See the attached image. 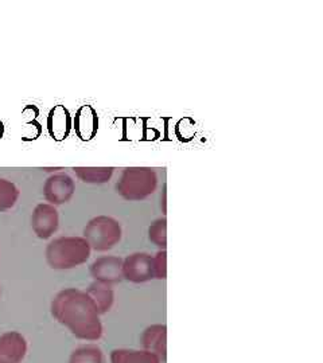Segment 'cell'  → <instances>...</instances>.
<instances>
[{
    "instance_id": "cell-1",
    "label": "cell",
    "mask_w": 323,
    "mask_h": 363,
    "mask_svg": "<svg viewBox=\"0 0 323 363\" xmlns=\"http://www.w3.org/2000/svg\"><path fill=\"white\" fill-rule=\"evenodd\" d=\"M50 310L53 318L78 339L94 342L103 337L100 313L85 291L77 288L60 291L53 298Z\"/></svg>"
},
{
    "instance_id": "cell-2",
    "label": "cell",
    "mask_w": 323,
    "mask_h": 363,
    "mask_svg": "<svg viewBox=\"0 0 323 363\" xmlns=\"http://www.w3.org/2000/svg\"><path fill=\"white\" fill-rule=\"evenodd\" d=\"M91 253V247L84 237H60L48 245L45 256L52 269L66 271L85 264Z\"/></svg>"
},
{
    "instance_id": "cell-3",
    "label": "cell",
    "mask_w": 323,
    "mask_h": 363,
    "mask_svg": "<svg viewBox=\"0 0 323 363\" xmlns=\"http://www.w3.org/2000/svg\"><path fill=\"white\" fill-rule=\"evenodd\" d=\"M158 175L150 167H127L116 183V193L126 201H143L155 193Z\"/></svg>"
},
{
    "instance_id": "cell-4",
    "label": "cell",
    "mask_w": 323,
    "mask_h": 363,
    "mask_svg": "<svg viewBox=\"0 0 323 363\" xmlns=\"http://www.w3.org/2000/svg\"><path fill=\"white\" fill-rule=\"evenodd\" d=\"M121 234L120 222L108 216L92 218L84 229V238L96 252H108L116 247L121 240Z\"/></svg>"
},
{
    "instance_id": "cell-5",
    "label": "cell",
    "mask_w": 323,
    "mask_h": 363,
    "mask_svg": "<svg viewBox=\"0 0 323 363\" xmlns=\"http://www.w3.org/2000/svg\"><path fill=\"white\" fill-rule=\"evenodd\" d=\"M75 191L76 183L70 175L64 172L53 174L43 186V196L53 206L67 203L73 198Z\"/></svg>"
},
{
    "instance_id": "cell-6",
    "label": "cell",
    "mask_w": 323,
    "mask_h": 363,
    "mask_svg": "<svg viewBox=\"0 0 323 363\" xmlns=\"http://www.w3.org/2000/svg\"><path fill=\"white\" fill-rule=\"evenodd\" d=\"M123 279L135 284H142L155 279L153 257L148 253L141 252L129 255L123 259Z\"/></svg>"
},
{
    "instance_id": "cell-7",
    "label": "cell",
    "mask_w": 323,
    "mask_h": 363,
    "mask_svg": "<svg viewBox=\"0 0 323 363\" xmlns=\"http://www.w3.org/2000/svg\"><path fill=\"white\" fill-rule=\"evenodd\" d=\"M89 272L94 281L106 286H115L123 279V259L116 256H103L92 262Z\"/></svg>"
},
{
    "instance_id": "cell-8",
    "label": "cell",
    "mask_w": 323,
    "mask_h": 363,
    "mask_svg": "<svg viewBox=\"0 0 323 363\" xmlns=\"http://www.w3.org/2000/svg\"><path fill=\"white\" fill-rule=\"evenodd\" d=\"M60 216L55 206L50 203H39L31 216V228L40 240H49L58 230Z\"/></svg>"
},
{
    "instance_id": "cell-9",
    "label": "cell",
    "mask_w": 323,
    "mask_h": 363,
    "mask_svg": "<svg viewBox=\"0 0 323 363\" xmlns=\"http://www.w3.org/2000/svg\"><path fill=\"white\" fill-rule=\"evenodd\" d=\"M100 128V118L97 111L92 105H81L73 117V130L81 142H91Z\"/></svg>"
},
{
    "instance_id": "cell-10",
    "label": "cell",
    "mask_w": 323,
    "mask_h": 363,
    "mask_svg": "<svg viewBox=\"0 0 323 363\" xmlns=\"http://www.w3.org/2000/svg\"><path fill=\"white\" fill-rule=\"evenodd\" d=\"M48 132L54 142H64L73 130V117L62 104L54 105L46 120Z\"/></svg>"
},
{
    "instance_id": "cell-11",
    "label": "cell",
    "mask_w": 323,
    "mask_h": 363,
    "mask_svg": "<svg viewBox=\"0 0 323 363\" xmlns=\"http://www.w3.org/2000/svg\"><path fill=\"white\" fill-rule=\"evenodd\" d=\"M26 337L16 331L0 335V363H22L26 358Z\"/></svg>"
},
{
    "instance_id": "cell-12",
    "label": "cell",
    "mask_w": 323,
    "mask_h": 363,
    "mask_svg": "<svg viewBox=\"0 0 323 363\" xmlns=\"http://www.w3.org/2000/svg\"><path fill=\"white\" fill-rule=\"evenodd\" d=\"M143 350L150 351L160 358L162 362L168 357V327L165 325H153L143 331Z\"/></svg>"
},
{
    "instance_id": "cell-13",
    "label": "cell",
    "mask_w": 323,
    "mask_h": 363,
    "mask_svg": "<svg viewBox=\"0 0 323 363\" xmlns=\"http://www.w3.org/2000/svg\"><path fill=\"white\" fill-rule=\"evenodd\" d=\"M85 292L91 298L92 303L94 304L100 316L112 310L115 303V292L112 286L99 283V281H93L91 286L87 288Z\"/></svg>"
},
{
    "instance_id": "cell-14",
    "label": "cell",
    "mask_w": 323,
    "mask_h": 363,
    "mask_svg": "<svg viewBox=\"0 0 323 363\" xmlns=\"http://www.w3.org/2000/svg\"><path fill=\"white\" fill-rule=\"evenodd\" d=\"M111 363H162V361L150 351L116 349L111 352Z\"/></svg>"
},
{
    "instance_id": "cell-15",
    "label": "cell",
    "mask_w": 323,
    "mask_h": 363,
    "mask_svg": "<svg viewBox=\"0 0 323 363\" xmlns=\"http://www.w3.org/2000/svg\"><path fill=\"white\" fill-rule=\"evenodd\" d=\"M78 179L88 184H104L111 181L114 167H73Z\"/></svg>"
},
{
    "instance_id": "cell-16",
    "label": "cell",
    "mask_w": 323,
    "mask_h": 363,
    "mask_svg": "<svg viewBox=\"0 0 323 363\" xmlns=\"http://www.w3.org/2000/svg\"><path fill=\"white\" fill-rule=\"evenodd\" d=\"M69 363H105L103 351L97 346H81L72 352Z\"/></svg>"
},
{
    "instance_id": "cell-17",
    "label": "cell",
    "mask_w": 323,
    "mask_h": 363,
    "mask_svg": "<svg viewBox=\"0 0 323 363\" xmlns=\"http://www.w3.org/2000/svg\"><path fill=\"white\" fill-rule=\"evenodd\" d=\"M19 195L21 191L15 183L0 178V213L13 208L19 199Z\"/></svg>"
},
{
    "instance_id": "cell-18",
    "label": "cell",
    "mask_w": 323,
    "mask_h": 363,
    "mask_svg": "<svg viewBox=\"0 0 323 363\" xmlns=\"http://www.w3.org/2000/svg\"><path fill=\"white\" fill-rule=\"evenodd\" d=\"M148 238L153 244L160 250H166L168 247V220L159 218L148 228Z\"/></svg>"
},
{
    "instance_id": "cell-19",
    "label": "cell",
    "mask_w": 323,
    "mask_h": 363,
    "mask_svg": "<svg viewBox=\"0 0 323 363\" xmlns=\"http://www.w3.org/2000/svg\"><path fill=\"white\" fill-rule=\"evenodd\" d=\"M175 136L180 142L189 143L195 136V121L192 117H183L175 125Z\"/></svg>"
},
{
    "instance_id": "cell-20",
    "label": "cell",
    "mask_w": 323,
    "mask_h": 363,
    "mask_svg": "<svg viewBox=\"0 0 323 363\" xmlns=\"http://www.w3.org/2000/svg\"><path fill=\"white\" fill-rule=\"evenodd\" d=\"M153 268H154V277L158 280H165L168 276V252L159 250L153 257Z\"/></svg>"
},
{
    "instance_id": "cell-21",
    "label": "cell",
    "mask_w": 323,
    "mask_h": 363,
    "mask_svg": "<svg viewBox=\"0 0 323 363\" xmlns=\"http://www.w3.org/2000/svg\"><path fill=\"white\" fill-rule=\"evenodd\" d=\"M42 133V127L39 124L38 121L35 118H31L30 121H27L25 124V128H23V136H22V140L25 142H33V140H37L39 136Z\"/></svg>"
},
{
    "instance_id": "cell-22",
    "label": "cell",
    "mask_w": 323,
    "mask_h": 363,
    "mask_svg": "<svg viewBox=\"0 0 323 363\" xmlns=\"http://www.w3.org/2000/svg\"><path fill=\"white\" fill-rule=\"evenodd\" d=\"M4 130H6V128H4V124H3V121L0 120V140H1L3 136H4Z\"/></svg>"
},
{
    "instance_id": "cell-23",
    "label": "cell",
    "mask_w": 323,
    "mask_h": 363,
    "mask_svg": "<svg viewBox=\"0 0 323 363\" xmlns=\"http://www.w3.org/2000/svg\"><path fill=\"white\" fill-rule=\"evenodd\" d=\"M163 211L166 213V186H165V193H163Z\"/></svg>"
},
{
    "instance_id": "cell-24",
    "label": "cell",
    "mask_w": 323,
    "mask_h": 363,
    "mask_svg": "<svg viewBox=\"0 0 323 363\" xmlns=\"http://www.w3.org/2000/svg\"><path fill=\"white\" fill-rule=\"evenodd\" d=\"M43 169V171H46V172H53V171H60V169H61V167H55V169H46V167H45V169Z\"/></svg>"
}]
</instances>
